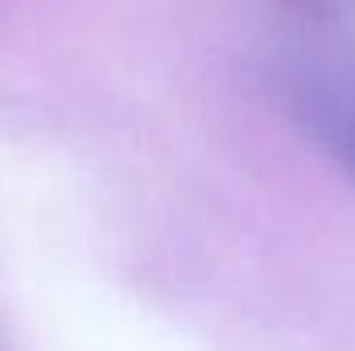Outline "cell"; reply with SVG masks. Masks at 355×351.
<instances>
[{
  "instance_id": "cell-1",
  "label": "cell",
  "mask_w": 355,
  "mask_h": 351,
  "mask_svg": "<svg viewBox=\"0 0 355 351\" xmlns=\"http://www.w3.org/2000/svg\"><path fill=\"white\" fill-rule=\"evenodd\" d=\"M281 95L297 128L355 182V50L310 42L285 54Z\"/></svg>"
}]
</instances>
